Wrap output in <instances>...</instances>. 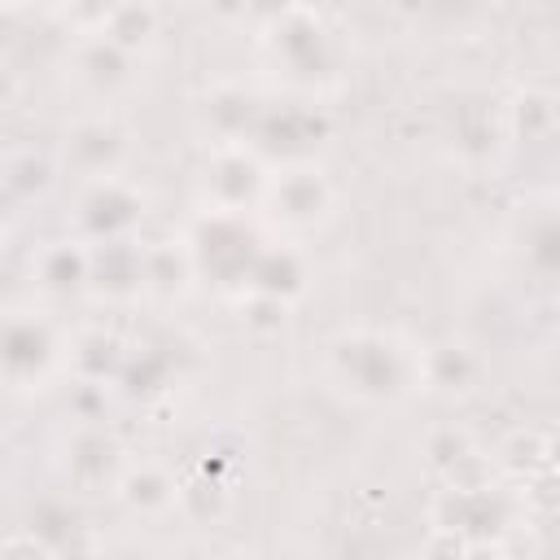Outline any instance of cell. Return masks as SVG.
<instances>
[{"label": "cell", "mask_w": 560, "mask_h": 560, "mask_svg": "<svg viewBox=\"0 0 560 560\" xmlns=\"http://www.w3.org/2000/svg\"><path fill=\"white\" fill-rule=\"evenodd\" d=\"M332 363L350 394L389 398L402 389V350L385 337H346L332 346Z\"/></svg>", "instance_id": "1"}]
</instances>
